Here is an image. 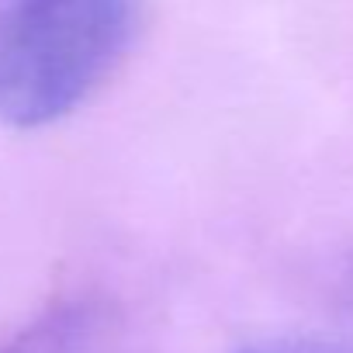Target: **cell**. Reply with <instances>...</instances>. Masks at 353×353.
Instances as JSON below:
<instances>
[{"label": "cell", "mask_w": 353, "mask_h": 353, "mask_svg": "<svg viewBox=\"0 0 353 353\" xmlns=\"http://www.w3.org/2000/svg\"><path fill=\"white\" fill-rule=\"evenodd\" d=\"M90 315L83 308H59L21 332L4 353H87Z\"/></svg>", "instance_id": "cell-2"}, {"label": "cell", "mask_w": 353, "mask_h": 353, "mask_svg": "<svg viewBox=\"0 0 353 353\" xmlns=\"http://www.w3.org/2000/svg\"><path fill=\"white\" fill-rule=\"evenodd\" d=\"M243 353H353V346L322 343V339H274V343H256Z\"/></svg>", "instance_id": "cell-3"}, {"label": "cell", "mask_w": 353, "mask_h": 353, "mask_svg": "<svg viewBox=\"0 0 353 353\" xmlns=\"http://www.w3.org/2000/svg\"><path fill=\"white\" fill-rule=\"evenodd\" d=\"M139 0H8L0 8V125L73 114L125 59Z\"/></svg>", "instance_id": "cell-1"}]
</instances>
